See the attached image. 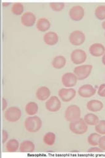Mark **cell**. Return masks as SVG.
<instances>
[{
    "instance_id": "16",
    "label": "cell",
    "mask_w": 105,
    "mask_h": 158,
    "mask_svg": "<svg viewBox=\"0 0 105 158\" xmlns=\"http://www.w3.org/2000/svg\"><path fill=\"white\" fill-rule=\"evenodd\" d=\"M36 95L39 100L42 102L46 101L48 100V98L51 95V91L47 86H41L37 90Z\"/></svg>"
},
{
    "instance_id": "10",
    "label": "cell",
    "mask_w": 105,
    "mask_h": 158,
    "mask_svg": "<svg viewBox=\"0 0 105 158\" xmlns=\"http://www.w3.org/2000/svg\"><path fill=\"white\" fill-rule=\"evenodd\" d=\"M61 107V102L58 97L53 96L46 102V108L50 112H57Z\"/></svg>"
},
{
    "instance_id": "32",
    "label": "cell",
    "mask_w": 105,
    "mask_h": 158,
    "mask_svg": "<svg viewBox=\"0 0 105 158\" xmlns=\"http://www.w3.org/2000/svg\"><path fill=\"white\" fill-rule=\"evenodd\" d=\"M87 152L89 153H103L104 151L99 147H93L89 149Z\"/></svg>"
},
{
    "instance_id": "6",
    "label": "cell",
    "mask_w": 105,
    "mask_h": 158,
    "mask_svg": "<svg viewBox=\"0 0 105 158\" xmlns=\"http://www.w3.org/2000/svg\"><path fill=\"white\" fill-rule=\"evenodd\" d=\"M71 58L75 65H80L86 61L87 54L83 49H76L72 52Z\"/></svg>"
},
{
    "instance_id": "37",
    "label": "cell",
    "mask_w": 105,
    "mask_h": 158,
    "mask_svg": "<svg viewBox=\"0 0 105 158\" xmlns=\"http://www.w3.org/2000/svg\"><path fill=\"white\" fill-rule=\"evenodd\" d=\"M102 27L103 28V29L105 30V21L102 23Z\"/></svg>"
},
{
    "instance_id": "35",
    "label": "cell",
    "mask_w": 105,
    "mask_h": 158,
    "mask_svg": "<svg viewBox=\"0 0 105 158\" xmlns=\"http://www.w3.org/2000/svg\"><path fill=\"white\" fill-rule=\"evenodd\" d=\"M102 62L103 63V65H105V53H104V55L103 56V57H102Z\"/></svg>"
},
{
    "instance_id": "13",
    "label": "cell",
    "mask_w": 105,
    "mask_h": 158,
    "mask_svg": "<svg viewBox=\"0 0 105 158\" xmlns=\"http://www.w3.org/2000/svg\"><path fill=\"white\" fill-rule=\"evenodd\" d=\"M36 17L35 15L30 12L28 11L24 13L21 16V23L24 26L26 27H32L36 23Z\"/></svg>"
},
{
    "instance_id": "24",
    "label": "cell",
    "mask_w": 105,
    "mask_h": 158,
    "mask_svg": "<svg viewBox=\"0 0 105 158\" xmlns=\"http://www.w3.org/2000/svg\"><path fill=\"white\" fill-rule=\"evenodd\" d=\"M56 136L53 132H49L44 135L43 140L45 144L47 146H53L55 142Z\"/></svg>"
},
{
    "instance_id": "4",
    "label": "cell",
    "mask_w": 105,
    "mask_h": 158,
    "mask_svg": "<svg viewBox=\"0 0 105 158\" xmlns=\"http://www.w3.org/2000/svg\"><path fill=\"white\" fill-rule=\"evenodd\" d=\"M93 69L91 65H82L76 67L74 69V73L78 78V80L83 81L87 78L91 74Z\"/></svg>"
},
{
    "instance_id": "12",
    "label": "cell",
    "mask_w": 105,
    "mask_h": 158,
    "mask_svg": "<svg viewBox=\"0 0 105 158\" xmlns=\"http://www.w3.org/2000/svg\"><path fill=\"white\" fill-rule=\"evenodd\" d=\"M96 93L95 88L91 85H84L78 90V94L82 98H87L93 96Z\"/></svg>"
},
{
    "instance_id": "27",
    "label": "cell",
    "mask_w": 105,
    "mask_h": 158,
    "mask_svg": "<svg viewBox=\"0 0 105 158\" xmlns=\"http://www.w3.org/2000/svg\"><path fill=\"white\" fill-rule=\"evenodd\" d=\"M95 15L96 17L100 20L103 21L105 19V6H99L95 11Z\"/></svg>"
},
{
    "instance_id": "28",
    "label": "cell",
    "mask_w": 105,
    "mask_h": 158,
    "mask_svg": "<svg viewBox=\"0 0 105 158\" xmlns=\"http://www.w3.org/2000/svg\"><path fill=\"white\" fill-rule=\"evenodd\" d=\"M95 131L100 135H105V120L99 121L95 125Z\"/></svg>"
},
{
    "instance_id": "23",
    "label": "cell",
    "mask_w": 105,
    "mask_h": 158,
    "mask_svg": "<svg viewBox=\"0 0 105 158\" xmlns=\"http://www.w3.org/2000/svg\"><path fill=\"white\" fill-rule=\"evenodd\" d=\"M19 142L16 139L9 140L6 144V150L8 152H15L19 148Z\"/></svg>"
},
{
    "instance_id": "18",
    "label": "cell",
    "mask_w": 105,
    "mask_h": 158,
    "mask_svg": "<svg viewBox=\"0 0 105 158\" xmlns=\"http://www.w3.org/2000/svg\"><path fill=\"white\" fill-rule=\"evenodd\" d=\"M51 27L50 21L46 18H40L38 20L36 23V28L41 32H46Z\"/></svg>"
},
{
    "instance_id": "17",
    "label": "cell",
    "mask_w": 105,
    "mask_h": 158,
    "mask_svg": "<svg viewBox=\"0 0 105 158\" xmlns=\"http://www.w3.org/2000/svg\"><path fill=\"white\" fill-rule=\"evenodd\" d=\"M87 108L91 112H98L103 108V103L99 100H92L87 103Z\"/></svg>"
},
{
    "instance_id": "8",
    "label": "cell",
    "mask_w": 105,
    "mask_h": 158,
    "mask_svg": "<svg viewBox=\"0 0 105 158\" xmlns=\"http://www.w3.org/2000/svg\"><path fill=\"white\" fill-rule=\"evenodd\" d=\"M84 9L81 6H74L69 11V16L74 21H79L83 18Z\"/></svg>"
},
{
    "instance_id": "2",
    "label": "cell",
    "mask_w": 105,
    "mask_h": 158,
    "mask_svg": "<svg viewBox=\"0 0 105 158\" xmlns=\"http://www.w3.org/2000/svg\"><path fill=\"white\" fill-rule=\"evenodd\" d=\"M69 128L74 134L83 135L87 131L88 127L83 118H80L76 121L71 122L69 125Z\"/></svg>"
},
{
    "instance_id": "26",
    "label": "cell",
    "mask_w": 105,
    "mask_h": 158,
    "mask_svg": "<svg viewBox=\"0 0 105 158\" xmlns=\"http://www.w3.org/2000/svg\"><path fill=\"white\" fill-rule=\"evenodd\" d=\"M11 11L14 15H21L24 12V6L21 3L16 2L14 3L11 7Z\"/></svg>"
},
{
    "instance_id": "34",
    "label": "cell",
    "mask_w": 105,
    "mask_h": 158,
    "mask_svg": "<svg viewBox=\"0 0 105 158\" xmlns=\"http://www.w3.org/2000/svg\"><path fill=\"white\" fill-rule=\"evenodd\" d=\"M7 107V102L5 98H2V110H6V109Z\"/></svg>"
},
{
    "instance_id": "25",
    "label": "cell",
    "mask_w": 105,
    "mask_h": 158,
    "mask_svg": "<svg viewBox=\"0 0 105 158\" xmlns=\"http://www.w3.org/2000/svg\"><path fill=\"white\" fill-rule=\"evenodd\" d=\"M101 138V135L97 132L92 133L87 138V142L89 145L92 146H96L99 145V139Z\"/></svg>"
},
{
    "instance_id": "31",
    "label": "cell",
    "mask_w": 105,
    "mask_h": 158,
    "mask_svg": "<svg viewBox=\"0 0 105 158\" xmlns=\"http://www.w3.org/2000/svg\"><path fill=\"white\" fill-rule=\"evenodd\" d=\"M99 146L103 151H105V136H101L99 142Z\"/></svg>"
},
{
    "instance_id": "19",
    "label": "cell",
    "mask_w": 105,
    "mask_h": 158,
    "mask_svg": "<svg viewBox=\"0 0 105 158\" xmlns=\"http://www.w3.org/2000/svg\"><path fill=\"white\" fill-rule=\"evenodd\" d=\"M35 150V145L32 141H23L19 147V151L22 153H32Z\"/></svg>"
},
{
    "instance_id": "30",
    "label": "cell",
    "mask_w": 105,
    "mask_h": 158,
    "mask_svg": "<svg viewBox=\"0 0 105 158\" xmlns=\"http://www.w3.org/2000/svg\"><path fill=\"white\" fill-rule=\"evenodd\" d=\"M98 95L101 97H105V84H103L99 86L98 90Z\"/></svg>"
},
{
    "instance_id": "14",
    "label": "cell",
    "mask_w": 105,
    "mask_h": 158,
    "mask_svg": "<svg viewBox=\"0 0 105 158\" xmlns=\"http://www.w3.org/2000/svg\"><path fill=\"white\" fill-rule=\"evenodd\" d=\"M89 52L94 57H101L105 53V47L102 44L95 43L90 46Z\"/></svg>"
},
{
    "instance_id": "33",
    "label": "cell",
    "mask_w": 105,
    "mask_h": 158,
    "mask_svg": "<svg viewBox=\"0 0 105 158\" xmlns=\"http://www.w3.org/2000/svg\"><path fill=\"white\" fill-rule=\"evenodd\" d=\"M8 133L6 131L3 130L2 131V144H5L8 139Z\"/></svg>"
},
{
    "instance_id": "15",
    "label": "cell",
    "mask_w": 105,
    "mask_h": 158,
    "mask_svg": "<svg viewBox=\"0 0 105 158\" xmlns=\"http://www.w3.org/2000/svg\"><path fill=\"white\" fill-rule=\"evenodd\" d=\"M43 41L48 46L55 45L59 41L58 34L55 32H47L44 34Z\"/></svg>"
},
{
    "instance_id": "38",
    "label": "cell",
    "mask_w": 105,
    "mask_h": 158,
    "mask_svg": "<svg viewBox=\"0 0 105 158\" xmlns=\"http://www.w3.org/2000/svg\"><path fill=\"white\" fill-rule=\"evenodd\" d=\"M104 36H105V33H104Z\"/></svg>"
},
{
    "instance_id": "11",
    "label": "cell",
    "mask_w": 105,
    "mask_h": 158,
    "mask_svg": "<svg viewBox=\"0 0 105 158\" xmlns=\"http://www.w3.org/2000/svg\"><path fill=\"white\" fill-rule=\"evenodd\" d=\"M78 78L74 73H66L62 77V83L65 87L72 88L76 85Z\"/></svg>"
},
{
    "instance_id": "9",
    "label": "cell",
    "mask_w": 105,
    "mask_h": 158,
    "mask_svg": "<svg viewBox=\"0 0 105 158\" xmlns=\"http://www.w3.org/2000/svg\"><path fill=\"white\" fill-rule=\"evenodd\" d=\"M59 96L64 102L72 100L76 95V91L74 88H61L59 91Z\"/></svg>"
},
{
    "instance_id": "21",
    "label": "cell",
    "mask_w": 105,
    "mask_h": 158,
    "mask_svg": "<svg viewBox=\"0 0 105 158\" xmlns=\"http://www.w3.org/2000/svg\"><path fill=\"white\" fill-rule=\"evenodd\" d=\"M25 111H26V114L30 116L35 115L38 111V106L36 102H29L25 107Z\"/></svg>"
},
{
    "instance_id": "29",
    "label": "cell",
    "mask_w": 105,
    "mask_h": 158,
    "mask_svg": "<svg viewBox=\"0 0 105 158\" xmlns=\"http://www.w3.org/2000/svg\"><path fill=\"white\" fill-rule=\"evenodd\" d=\"M49 6L51 9H53L55 11H61L64 8L65 4L62 2H58V3H50Z\"/></svg>"
},
{
    "instance_id": "20",
    "label": "cell",
    "mask_w": 105,
    "mask_h": 158,
    "mask_svg": "<svg viewBox=\"0 0 105 158\" xmlns=\"http://www.w3.org/2000/svg\"><path fill=\"white\" fill-rule=\"evenodd\" d=\"M67 63V59L63 56H56L52 61V65L55 69H61L63 68Z\"/></svg>"
},
{
    "instance_id": "22",
    "label": "cell",
    "mask_w": 105,
    "mask_h": 158,
    "mask_svg": "<svg viewBox=\"0 0 105 158\" xmlns=\"http://www.w3.org/2000/svg\"><path fill=\"white\" fill-rule=\"evenodd\" d=\"M83 119L88 125L91 126H95L99 122V117L93 113H87L85 115Z\"/></svg>"
},
{
    "instance_id": "36",
    "label": "cell",
    "mask_w": 105,
    "mask_h": 158,
    "mask_svg": "<svg viewBox=\"0 0 105 158\" xmlns=\"http://www.w3.org/2000/svg\"><path fill=\"white\" fill-rule=\"evenodd\" d=\"M10 4V3H2V5H3V7H5V6H7L8 5H9Z\"/></svg>"
},
{
    "instance_id": "7",
    "label": "cell",
    "mask_w": 105,
    "mask_h": 158,
    "mask_svg": "<svg viewBox=\"0 0 105 158\" xmlns=\"http://www.w3.org/2000/svg\"><path fill=\"white\" fill-rule=\"evenodd\" d=\"M86 40V36L81 31H74L69 36V41L74 46H80Z\"/></svg>"
},
{
    "instance_id": "3",
    "label": "cell",
    "mask_w": 105,
    "mask_h": 158,
    "mask_svg": "<svg viewBox=\"0 0 105 158\" xmlns=\"http://www.w3.org/2000/svg\"><path fill=\"white\" fill-rule=\"evenodd\" d=\"M64 117L69 122L76 121L81 117V110L76 105L69 106L65 110Z\"/></svg>"
},
{
    "instance_id": "5",
    "label": "cell",
    "mask_w": 105,
    "mask_h": 158,
    "mask_svg": "<svg viewBox=\"0 0 105 158\" xmlns=\"http://www.w3.org/2000/svg\"><path fill=\"white\" fill-rule=\"evenodd\" d=\"M22 113L20 109L15 106L9 107L4 113L6 119L11 123H14L18 121L21 118Z\"/></svg>"
},
{
    "instance_id": "1",
    "label": "cell",
    "mask_w": 105,
    "mask_h": 158,
    "mask_svg": "<svg viewBox=\"0 0 105 158\" xmlns=\"http://www.w3.org/2000/svg\"><path fill=\"white\" fill-rule=\"evenodd\" d=\"M42 125L41 118L38 116H31L26 118L24 127L26 131L31 133H35L40 129Z\"/></svg>"
}]
</instances>
